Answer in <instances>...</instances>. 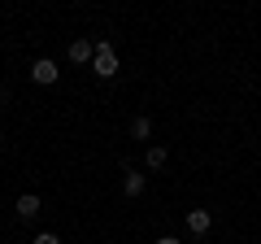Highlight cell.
<instances>
[{
  "label": "cell",
  "mask_w": 261,
  "mask_h": 244,
  "mask_svg": "<svg viewBox=\"0 0 261 244\" xmlns=\"http://www.w3.org/2000/svg\"><path fill=\"white\" fill-rule=\"evenodd\" d=\"M144 188H148V179H144L140 170L126 166V175H122V192H126V197H144Z\"/></svg>",
  "instance_id": "cell-4"
},
{
  "label": "cell",
  "mask_w": 261,
  "mask_h": 244,
  "mask_svg": "<svg viewBox=\"0 0 261 244\" xmlns=\"http://www.w3.org/2000/svg\"><path fill=\"white\" fill-rule=\"evenodd\" d=\"M144 161H148V170H161V166H166V149H161V144H152Z\"/></svg>",
  "instance_id": "cell-8"
},
{
  "label": "cell",
  "mask_w": 261,
  "mask_h": 244,
  "mask_svg": "<svg viewBox=\"0 0 261 244\" xmlns=\"http://www.w3.org/2000/svg\"><path fill=\"white\" fill-rule=\"evenodd\" d=\"M31 244H61V240H57L53 231H39V235H35V240H31Z\"/></svg>",
  "instance_id": "cell-9"
},
{
  "label": "cell",
  "mask_w": 261,
  "mask_h": 244,
  "mask_svg": "<svg viewBox=\"0 0 261 244\" xmlns=\"http://www.w3.org/2000/svg\"><path fill=\"white\" fill-rule=\"evenodd\" d=\"M31 79H35V83H44V87H53L57 79H61V66H57L53 57H39L35 66H31Z\"/></svg>",
  "instance_id": "cell-2"
},
{
  "label": "cell",
  "mask_w": 261,
  "mask_h": 244,
  "mask_svg": "<svg viewBox=\"0 0 261 244\" xmlns=\"http://www.w3.org/2000/svg\"><path fill=\"white\" fill-rule=\"evenodd\" d=\"M13 209H18V218H27V223H31V218H39V209H44V205H39V197H35V192H22Z\"/></svg>",
  "instance_id": "cell-5"
},
{
  "label": "cell",
  "mask_w": 261,
  "mask_h": 244,
  "mask_svg": "<svg viewBox=\"0 0 261 244\" xmlns=\"http://www.w3.org/2000/svg\"><path fill=\"white\" fill-rule=\"evenodd\" d=\"M92 57H96L92 39H74V44H70V61H79V66H83V61H92Z\"/></svg>",
  "instance_id": "cell-6"
},
{
  "label": "cell",
  "mask_w": 261,
  "mask_h": 244,
  "mask_svg": "<svg viewBox=\"0 0 261 244\" xmlns=\"http://www.w3.org/2000/svg\"><path fill=\"white\" fill-rule=\"evenodd\" d=\"M92 70H96V79H113V75H118V53H113V44H109V39H100V44H96Z\"/></svg>",
  "instance_id": "cell-1"
},
{
  "label": "cell",
  "mask_w": 261,
  "mask_h": 244,
  "mask_svg": "<svg viewBox=\"0 0 261 244\" xmlns=\"http://www.w3.org/2000/svg\"><path fill=\"white\" fill-rule=\"evenodd\" d=\"M130 135H135V140H148V135H152V122L144 118V113H140V118H130Z\"/></svg>",
  "instance_id": "cell-7"
},
{
  "label": "cell",
  "mask_w": 261,
  "mask_h": 244,
  "mask_svg": "<svg viewBox=\"0 0 261 244\" xmlns=\"http://www.w3.org/2000/svg\"><path fill=\"white\" fill-rule=\"evenodd\" d=\"M157 244H183V240H174V235H161V240Z\"/></svg>",
  "instance_id": "cell-10"
},
{
  "label": "cell",
  "mask_w": 261,
  "mask_h": 244,
  "mask_svg": "<svg viewBox=\"0 0 261 244\" xmlns=\"http://www.w3.org/2000/svg\"><path fill=\"white\" fill-rule=\"evenodd\" d=\"M209 227H214V214L209 209H187V231L192 235H205Z\"/></svg>",
  "instance_id": "cell-3"
}]
</instances>
